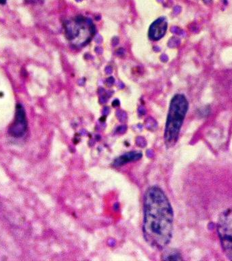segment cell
<instances>
[{
	"label": "cell",
	"mask_w": 232,
	"mask_h": 261,
	"mask_svg": "<svg viewBox=\"0 0 232 261\" xmlns=\"http://www.w3.org/2000/svg\"><path fill=\"white\" fill-rule=\"evenodd\" d=\"M144 240L157 250H162L170 243L172 236L174 213L164 192L157 186L149 188L143 201Z\"/></svg>",
	"instance_id": "cell-1"
},
{
	"label": "cell",
	"mask_w": 232,
	"mask_h": 261,
	"mask_svg": "<svg viewBox=\"0 0 232 261\" xmlns=\"http://www.w3.org/2000/svg\"><path fill=\"white\" fill-rule=\"evenodd\" d=\"M188 107V101L184 95H177L173 97L170 103L164 132V142L167 148L174 146L178 140L179 133Z\"/></svg>",
	"instance_id": "cell-2"
},
{
	"label": "cell",
	"mask_w": 232,
	"mask_h": 261,
	"mask_svg": "<svg viewBox=\"0 0 232 261\" xmlns=\"http://www.w3.org/2000/svg\"><path fill=\"white\" fill-rule=\"evenodd\" d=\"M217 230L223 252L232 260V209L226 210L220 214Z\"/></svg>",
	"instance_id": "cell-3"
},
{
	"label": "cell",
	"mask_w": 232,
	"mask_h": 261,
	"mask_svg": "<svg viewBox=\"0 0 232 261\" xmlns=\"http://www.w3.org/2000/svg\"><path fill=\"white\" fill-rule=\"evenodd\" d=\"M27 130V120L24 108L20 104H17L16 108L15 117L13 122L8 128V134L15 138H22Z\"/></svg>",
	"instance_id": "cell-4"
},
{
	"label": "cell",
	"mask_w": 232,
	"mask_h": 261,
	"mask_svg": "<svg viewBox=\"0 0 232 261\" xmlns=\"http://www.w3.org/2000/svg\"><path fill=\"white\" fill-rule=\"evenodd\" d=\"M167 29L166 22L163 20H158L152 24L150 30V37L152 40H159L164 36Z\"/></svg>",
	"instance_id": "cell-5"
},
{
	"label": "cell",
	"mask_w": 232,
	"mask_h": 261,
	"mask_svg": "<svg viewBox=\"0 0 232 261\" xmlns=\"http://www.w3.org/2000/svg\"><path fill=\"white\" fill-rule=\"evenodd\" d=\"M141 157L142 153L140 152H130L118 157L114 161L113 165L116 167L121 166V165H125L126 163L131 162V161H137Z\"/></svg>",
	"instance_id": "cell-6"
},
{
	"label": "cell",
	"mask_w": 232,
	"mask_h": 261,
	"mask_svg": "<svg viewBox=\"0 0 232 261\" xmlns=\"http://www.w3.org/2000/svg\"><path fill=\"white\" fill-rule=\"evenodd\" d=\"M166 258H164L165 260H181V257L180 254L178 252H172L171 254L167 255Z\"/></svg>",
	"instance_id": "cell-7"
},
{
	"label": "cell",
	"mask_w": 232,
	"mask_h": 261,
	"mask_svg": "<svg viewBox=\"0 0 232 261\" xmlns=\"http://www.w3.org/2000/svg\"><path fill=\"white\" fill-rule=\"evenodd\" d=\"M6 3V0H0V4H2V5H4Z\"/></svg>",
	"instance_id": "cell-8"
}]
</instances>
